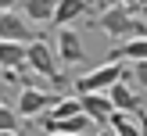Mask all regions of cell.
Instances as JSON below:
<instances>
[{
    "mask_svg": "<svg viewBox=\"0 0 147 136\" xmlns=\"http://www.w3.org/2000/svg\"><path fill=\"white\" fill-rule=\"evenodd\" d=\"M136 115H140V133H147V111L140 107V111H136Z\"/></svg>",
    "mask_w": 147,
    "mask_h": 136,
    "instance_id": "18",
    "label": "cell"
},
{
    "mask_svg": "<svg viewBox=\"0 0 147 136\" xmlns=\"http://www.w3.org/2000/svg\"><path fill=\"white\" fill-rule=\"evenodd\" d=\"M57 57H61V64H79L86 57V50H83V40H79V32L72 25H61L57 29Z\"/></svg>",
    "mask_w": 147,
    "mask_h": 136,
    "instance_id": "6",
    "label": "cell"
},
{
    "mask_svg": "<svg viewBox=\"0 0 147 136\" xmlns=\"http://www.w3.org/2000/svg\"><path fill=\"white\" fill-rule=\"evenodd\" d=\"M90 11V0H57V14H54V25H72V21H79L83 14Z\"/></svg>",
    "mask_w": 147,
    "mask_h": 136,
    "instance_id": "11",
    "label": "cell"
},
{
    "mask_svg": "<svg viewBox=\"0 0 147 136\" xmlns=\"http://www.w3.org/2000/svg\"><path fill=\"white\" fill-rule=\"evenodd\" d=\"M0 64H4V68H22V64H29V43L0 40Z\"/></svg>",
    "mask_w": 147,
    "mask_h": 136,
    "instance_id": "10",
    "label": "cell"
},
{
    "mask_svg": "<svg viewBox=\"0 0 147 136\" xmlns=\"http://www.w3.org/2000/svg\"><path fill=\"white\" fill-rule=\"evenodd\" d=\"M136 90H140L136 82H126V79H119V82H115L108 93H111L115 107H122V111H140L144 104H140V93H136Z\"/></svg>",
    "mask_w": 147,
    "mask_h": 136,
    "instance_id": "8",
    "label": "cell"
},
{
    "mask_svg": "<svg viewBox=\"0 0 147 136\" xmlns=\"http://www.w3.org/2000/svg\"><path fill=\"white\" fill-rule=\"evenodd\" d=\"M79 111H83V97H79V93H76V97H61L54 107H50L54 118H68V115H79Z\"/></svg>",
    "mask_w": 147,
    "mask_h": 136,
    "instance_id": "14",
    "label": "cell"
},
{
    "mask_svg": "<svg viewBox=\"0 0 147 136\" xmlns=\"http://www.w3.org/2000/svg\"><path fill=\"white\" fill-rule=\"evenodd\" d=\"M144 4H147V0H144Z\"/></svg>",
    "mask_w": 147,
    "mask_h": 136,
    "instance_id": "21",
    "label": "cell"
},
{
    "mask_svg": "<svg viewBox=\"0 0 147 136\" xmlns=\"http://www.w3.org/2000/svg\"><path fill=\"white\" fill-rule=\"evenodd\" d=\"M133 75H136V86L147 90V57L144 61H133Z\"/></svg>",
    "mask_w": 147,
    "mask_h": 136,
    "instance_id": "15",
    "label": "cell"
},
{
    "mask_svg": "<svg viewBox=\"0 0 147 136\" xmlns=\"http://www.w3.org/2000/svg\"><path fill=\"white\" fill-rule=\"evenodd\" d=\"M11 90H14V86L0 79V104H7V100H11V104H14V97H18V93H14V97H11Z\"/></svg>",
    "mask_w": 147,
    "mask_h": 136,
    "instance_id": "16",
    "label": "cell"
},
{
    "mask_svg": "<svg viewBox=\"0 0 147 136\" xmlns=\"http://www.w3.org/2000/svg\"><path fill=\"white\" fill-rule=\"evenodd\" d=\"M0 75H4V64H0Z\"/></svg>",
    "mask_w": 147,
    "mask_h": 136,
    "instance_id": "20",
    "label": "cell"
},
{
    "mask_svg": "<svg viewBox=\"0 0 147 136\" xmlns=\"http://www.w3.org/2000/svg\"><path fill=\"white\" fill-rule=\"evenodd\" d=\"M25 0H0V11H7V7H22Z\"/></svg>",
    "mask_w": 147,
    "mask_h": 136,
    "instance_id": "17",
    "label": "cell"
},
{
    "mask_svg": "<svg viewBox=\"0 0 147 136\" xmlns=\"http://www.w3.org/2000/svg\"><path fill=\"white\" fill-rule=\"evenodd\" d=\"M93 25H97L100 32H108L111 40H126V36H136V29H140V14H136L129 4H119V7H104Z\"/></svg>",
    "mask_w": 147,
    "mask_h": 136,
    "instance_id": "2",
    "label": "cell"
},
{
    "mask_svg": "<svg viewBox=\"0 0 147 136\" xmlns=\"http://www.w3.org/2000/svg\"><path fill=\"white\" fill-rule=\"evenodd\" d=\"M108 57H115V61H144L147 57V36H126V43H119V47H111V54Z\"/></svg>",
    "mask_w": 147,
    "mask_h": 136,
    "instance_id": "9",
    "label": "cell"
},
{
    "mask_svg": "<svg viewBox=\"0 0 147 136\" xmlns=\"http://www.w3.org/2000/svg\"><path fill=\"white\" fill-rule=\"evenodd\" d=\"M122 4H129V7H133V11H136V7H140L144 0H122Z\"/></svg>",
    "mask_w": 147,
    "mask_h": 136,
    "instance_id": "19",
    "label": "cell"
},
{
    "mask_svg": "<svg viewBox=\"0 0 147 136\" xmlns=\"http://www.w3.org/2000/svg\"><path fill=\"white\" fill-rule=\"evenodd\" d=\"M0 133H22V111L11 100L0 104Z\"/></svg>",
    "mask_w": 147,
    "mask_h": 136,
    "instance_id": "13",
    "label": "cell"
},
{
    "mask_svg": "<svg viewBox=\"0 0 147 136\" xmlns=\"http://www.w3.org/2000/svg\"><path fill=\"white\" fill-rule=\"evenodd\" d=\"M129 61H115V57H108L104 64H97V68L90 72V75H79L76 79V93H90V90H111L115 82H119L122 75H126Z\"/></svg>",
    "mask_w": 147,
    "mask_h": 136,
    "instance_id": "3",
    "label": "cell"
},
{
    "mask_svg": "<svg viewBox=\"0 0 147 136\" xmlns=\"http://www.w3.org/2000/svg\"><path fill=\"white\" fill-rule=\"evenodd\" d=\"M40 29H36V21L29 18L22 7H7V11H0V40H22V43H32L40 40Z\"/></svg>",
    "mask_w": 147,
    "mask_h": 136,
    "instance_id": "4",
    "label": "cell"
},
{
    "mask_svg": "<svg viewBox=\"0 0 147 136\" xmlns=\"http://www.w3.org/2000/svg\"><path fill=\"white\" fill-rule=\"evenodd\" d=\"M29 68L36 75H47V82L54 90H65V75H61V57H57V47H50L47 40H32L29 43Z\"/></svg>",
    "mask_w": 147,
    "mask_h": 136,
    "instance_id": "1",
    "label": "cell"
},
{
    "mask_svg": "<svg viewBox=\"0 0 147 136\" xmlns=\"http://www.w3.org/2000/svg\"><path fill=\"white\" fill-rule=\"evenodd\" d=\"M83 97V111L93 115V118L100 122V125H108V118L115 115V100L108 90H90V93H79Z\"/></svg>",
    "mask_w": 147,
    "mask_h": 136,
    "instance_id": "7",
    "label": "cell"
},
{
    "mask_svg": "<svg viewBox=\"0 0 147 136\" xmlns=\"http://www.w3.org/2000/svg\"><path fill=\"white\" fill-rule=\"evenodd\" d=\"M22 11H25L36 25H47V21H54V14H57V0H25Z\"/></svg>",
    "mask_w": 147,
    "mask_h": 136,
    "instance_id": "12",
    "label": "cell"
},
{
    "mask_svg": "<svg viewBox=\"0 0 147 136\" xmlns=\"http://www.w3.org/2000/svg\"><path fill=\"white\" fill-rule=\"evenodd\" d=\"M57 100H61V97H57L54 90H47V86H22L18 97H14V107L22 111V118H32V115L50 111Z\"/></svg>",
    "mask_w": 147,
    "mask_h": 136,
    "instance_id": "5",
    "label": "cell"
}]
</instances>
